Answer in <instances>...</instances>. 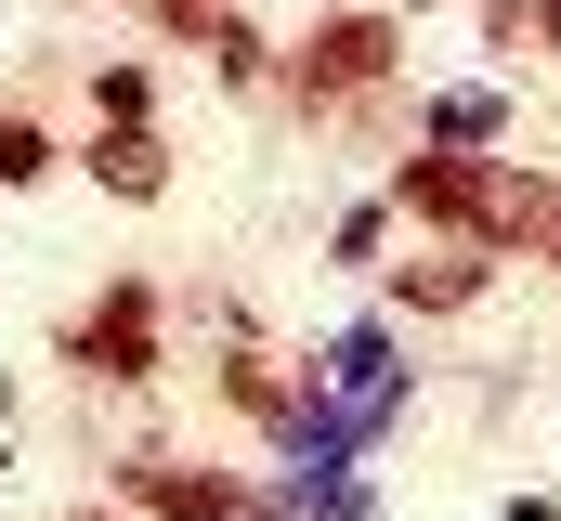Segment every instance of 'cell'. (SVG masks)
<instances>
[{"mask_svg": "<svg viewBox=\"0 0 561 521\" xmlns=\"http://www.w3.org/2000/svg\"><path fill=\"white\" fill-rule=\"evenodd\" d=\"M144 13H157L170 39H222V26H236V0H144Z\"/></svg>", "mask_w": 561, "mask_h": 521, "instance_id": "7c38bea8", "label": "cell"}, {"mask_svg": "<svg viewBox=\"0 0 561 521\" xmlns=\"http://www.w3.org/2000/svg\"><path fill=\"white\" fill-rule=\"evenodd\" d=\"M144 105H157V92H144V66H105V79H92V118H144Z\"/></svg>", "mask_w": 561, "mask_h": 521, "instance_id": "4fadbf2b", "label": "cell"}, {"mask_svg": "<svg viewBox=\"0 0 561 521\" xmlns=\"http://www.w3.org/2000/svg\"><path fill=\"white\" fill-rule=\"evenodd\" d=\"M287 509L300 521H379V496H366L353 470H287Z\"/></svg>", "mask_w": 561, "mask_h": 521, "instance_id": "9c48e42d", "label": "cell"}, {"mask_svg": "<svg viewBox=\"0 0 561 521\" xmlns=\"http://www.w3.org/2000/svg\"><path fill=\"white\" fill-rule=\"evenodd\" d=\"M392 300H405V313H470V300H483V248H431V260H392Z\"/></svg>", "mask_w": 561, "mask_h": 521, "instance_id": "52a82bcc", "label": "cell"}, {"mask_svg": "<svg viewBox=\"0 0 561 521\" xmlns=\"http://www.w3.org/2000/svg\"><path fill=\"white\" fill-rule=\"evenodd\" d=\"M379 235H392V196H379V209H353V222H340L327 248H340V260H379Z\"/></svg>", "mask_w": 561, "mask_h": 521, "instance_id": "5bb4252c", "label": "cell"}, {"mask_svg": "<svg viewBox=\"0 0 561 521\" xmlns=\"http://www.w3.org/2000/svg\"><path fill=\"white\" fill-rule=\"evenodd\" d=\"M419 13H431V0H419Z\"/></svg>", "mask_w": 561, "mask_h": 521, "instance_id": "2e32d148", "label": "cell"}, {"mask_svg": "<svg viewBox=\"0 0 561 521\" xmlns=\"http://www.w3.org/2000/svg\"><path fill=\"white\" fill-rule=\"evenodd\" d=\"M496 130H510V105H496V92H444V105L419 118V143H444V157H483Z\"/></svg>", "mask_w": 561, "mask_h": 521, "instance_id": "ba28073f", "label": "cell"}, {"mask_svg": "<svg viewBox=\"0 0 561 521\" xmlns=\"http://www.w3.org/2000/svg\"><path fill=\"white\" fill-rule=\"evenodd\" d=\"M39 170H53V130H39V118H13V105H0V196H26Z\"/></svg>", "mask_w": 561, "mask_h": 521, "instance_id": "30bf717a", "label": "cell"}, {"mask_svg": "<svg viewBox=\"0 0 561 521\" xmlns=\"http://www.w3.org/2000/svg\"><path fill=\"white\" fill-rule=\"evenodd\" d=\"M209 66H222L236 92H262V79H275V39H262V26H222V39H209Z\"/></svg>", "mask_w": 561, "mask_h": 521, "instance_id": "8fae6325", "label": "cell"}, {"mask_svg": "<svg viewBox=\"0 0 561 521\" xmlns=\"http://www.w3.org/2000/svg\"><path fill=\"white\" fill-rule=\"evenodd\" d=\"M392 209L405 222H431V235H457V248H549L561 260V183H536V170H510V157H444V143H419V157H392Z\"/></svg>", "mask_w": 561, "mask_h": 521, "instance_id": "6da1fadb", "label": "cell"}, {"mask_svg": "<svg viewBox=\"0 0 561 521\" xmlns=\"http://www.w3.org/2000/svg\"><path fill=\"white\" fill-rule=\"evenodd\" d=\"M118 496H131V509H157V521H287L275 496H249L236 470H183V456H157V443H144V456H118Z\"/></svg>", "mask_w": 561, "mask_h": 521, "instance_id": "3957f363", "label": "cell"}, {"mask_svg": "<svg viewBox=\"0 0 561 521\" xmlns=\"http://www.w3.org/2000/svg\"><path fill=\"white\" fill-rule=\"evenodd\" d=\"M392 66H405V13H313V39L287 53V92L313 118H340V105L392 92Z\"/></svg>", "mask_w": 561, "mask_h": 521, "instance_id": "7a4b0ae2", "label": "cell"}, {"mask_svg": "<svg viewBox=\"0 0 561 521\" xmlns=\"http://www.w3.org/2000/svg\"><path fill=\"white\" fill-rule=\"evenodd\" d=\"M222 404H236V417H262L275 443H300V417H313V379H287L275 352H249V339H236V352H222Z\"/></svg>", "mask_w": 561, "mask_h": 521, "instance_id": "5b68a950", "label": "cell"}, {"mask_svg": "<svg viewBox=\"0 0 561 521\" xmlns=\"http://www.w3.org/2000/svg\"><path fill=\"white\" fill-rule=\"evenodd\" d=\"M79 521H105V509H79Z\"/></svg>", "mask_w": 561, "mask_h": 521, "instance_id": "9a60e30c", "label": "cell"}, {"mask_svg": "<svg viewBox=\"0 0 561 521\" xmlns=\"http://www.w3.org/2000/svg\"><path fill=\"white\" fill-rule=\"evenodd\" d=\"M79 170H92L105 196H131V209H157V196H170V143H157L144 118H105V130H92V157H79Z\"/></svg>", "mask_w": 561, "mask_h": 521, "instance_id": "8992f818", "label": "cell"}, {"mask_svg": "<svg viewBox=\"0 0 561 521\" xmlns=\"http://www.w3.org/2000/svg\"><path fill=\"white\" fill-rule=\"evenodd\" d=\"M66 352H79L105 391H144V379H157V287H144V274H118V287L79 313V339H66Z\"/></svg>", "mask_w": 561, "mask_h": 521, "instance_id": "277c9868", "label": "cell"}]
</instances>
